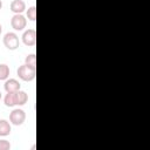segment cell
Returning <instances> with one entry per match:
<instances>
[{"label": "cell", "mask_w": 150, "mask_h": 150, "mask_svg": "<svg viewBox=\"0 0 150 150\" xmlns=\"http://www.w3.org/2000/svg\"><path fill=\"white\" fill-rule=\"evenodd\" d=\"M16 74H18V76H19L20 80L26 81V82H30L36 76V68L35 67H32L29 64L23 63L22 66H20L16 69Z\"/></svg>", "instance_id": "1"}, {"label": "cell", "mask_w": 150, "mask_h": 150, "mask_svg": "<svg viewBox=\"0 0 150 150\" xmlns=\"http://www.w3.org/2000/svg\"><path fill=\"white\" fill-rule=\"evenodd\" d=\"M2 42H4V46L9 50H15L20 46V39H19L18 34L14 32L6 33L2 38Z\"/></svg>", "instance_id": "2"}, {"label": "cell", "mask_w": 150, "mask_h": 150, "mask_svg": "<svg viewBox=\"0 0 150 150\" xmlns=\"http://www.w3.org/2000/svg\"><path fill=\"white\" fill-rule=\"evenodd\" d=\"M26 121V112L20 109V108H15L9 112V122L13 125H21L23 124V122Z\"/></svg>", "instance_id": "3"}, {"label": "cell", "mask_w": 150, "mask_h": 150, "mask_svg": "<svg viewBox=\"0 0 150 150\" xmlns=\"http://www.w3.org/2000/svg\"><path fill=\"white\" fill-rule=\"evenodd\" d=\"M11 26L14 30H23L27 26V18L23 14H14L11 19Z\"/></svg>", "instance_id": "4"}, {"label": "cell", "mask_w": 150, "mask_h": 150, "mask_svg": "<svg viewBox=\"0 0 150 150\" xmlns=\"http://www.w3.org/2000/svg\"><path fill=\"white\" fill-rule=\"evenodd\" d=\"M21 41L27 47H33L36 43V30L34 28L26 29L21 35Z\"/></svg>", "instance_id": "5"}, {"label": "cell", "mask_w": 150, "mask_h": 150, "mask_svg": "<svg viewBox=\"0 0 150 150\" xmlns=\"http://www.w3.org/2000/svg\"><path fill=\"white\" fill-rule=\"evenodd\" d=\"M21 84L16 79H7L4 83V89L6 93H14L20 90Z\"/></svg>", "instance_id": "6"}, {"label": "cell", "mask_w": 150, "mask_h": 150, "mask_svg": "<svg viewBox=\"0 0 150 150\" xmlns=\"http://www.w3.org/2000/svg\"><path fill=\"white\" fill-rule=\"evenodd\" d=\"M9 8L14 14H22L27 9L26 8V2L23 0H13L11 2Z\"/></svg>", "instance_id": "7"}, {"label": "cell", "mask_w": 150, "mask_h": 150, "mask_svg": "<svg viewBox=\"0 0 150 150\" xmlns=\"http://www.w3.org/2000/svg\"><path fill=\"white\" fill-rule=\"evenodd\" d=\"M12 127L11 122L7 120H0V137H6L11 134Z\"/></svg>", "instance_id": "8"}, {"label": "cell", "mask_w": 150, "mask_h": 150, "mask_svg": "<svg viewBox=\"0 0 150 150\" xmlns=\"http://www.w3.org/2000/svg\"><path fill=\"white\" fill-rule=\"evenodd\" d=\"M15 100H16V105H23L28 101V94L20 89L15 91Z\"/></svg>", "instance_id": "9"}, {"label": "cell", "mask_w": 150, "mask_h": 150, "mask_svg": "<svg viewBox=\"0 0 150 150\" xmlns=\"http://www.w3.org/2000/svg\"><path fill=\"white\" fill-rule=\"evenodd\" d=\"M4 103L6 107H15L16 100H15V91L14 93H6L4 97Z\"/></svg>", "instance_id": "10"}, {"label": "cell", "mask_w": 150, "mask_h": 150, "mask_svg": "<svg viewBox=\"0 0 150 150\" xmlns=\"http://www.w3.org/2000/svg\"><path fill=\"white\" fill-rule=\"evenodd\" d=\"M9 77V67L6 63H0V81H6Z\"/></svg>", "instance_id": "11"}, {"label": "cell", "mask_w": 150, "mask_h": 150, "mask_svg": "<svg viewBox=\"0 0 150 150\" xmlns=\"http://www.w3.org/2000/svg\"><path fill=\"white\" fill-rule=\"evenodd\" d=\"M26 18L33 22L36 20V7L35 6H30L26 9Z\"/></svg>", "instance_id": "12"}, {"label": "cell", "mask_w": 150, "mask_h": 150, "mask_svg": "<svg viewBox=\"0 0 150 150\" xmlns=\"http://www.w3.org/2000/svg\"><path fill=\"white\" fill-rule=\"evenodd\" d=\"M25 63L36 68V55H35L34 53H33V54H28V55L25 57Z\"/></svg>", "instance_id": "13"}, {"label": "cell", "mask_w": 150, "mask_h": 150, "mask_svg": "<svg viewBox=\"0 0 150 150\" xmlns=\"http://www.w3.org/2000/svg\"><path fill=\"white\" fill-rule=\"evenodd\" d=\"M11 143L9 141L5 139V138H0V150H9L11 149Z\"/></svg>", "instance_id": "14"}, {"label": "cell", "mask_w": 150, "mask_h": 150, "mask_svg": "<svg viewBox=\"0 0 150 150\" xmlns=\"http://www.w3.org/2000/svg\"><path fill=\"white\" fill-rule=\"evenodd\" d=\"M1 32H2V26H1V23H0V34H1Z\"/></svg>", "instance_id": "15"}, {"label": "cell", "mask_w": 150, "mask_h": 150, "mask_svg": "<svg viewBox=\"0 0 150 150\" xmlns=\"http://www.w3.org/2000/svg\"><path fill=\"white\" fill-rule=\"evenodd\" d=\"M1 8H2V1L0 0V9H1Z\"/></svg>", "instance_id": "16"}, {"label": "cell", "mask_w": 150, "mask_h": 150, "mask_svg": "<svg viewBox=\"0 0 150 150\" xmlns=\"http://www.w3.org/2000/svg\"><path fill=\"white\" fill-rule=\"evenodd\" d=\"M2 98V94H1V91H0V100Z\"/></svg>", "instance_id": "17"}]
</instances>
